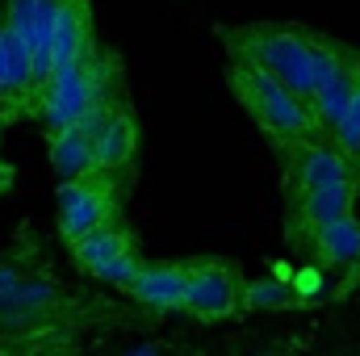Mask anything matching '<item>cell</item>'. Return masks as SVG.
I'll return each mask as SVG.
<instances>
[{
    "label": "cell",
    "instance_id": "6da1fadb",
    "mask_svg": "<svg viewBox=\"0 0 360 356\" xmlns=\"http://www.w3.org/2000/svg\"><path fill=\"white\" fill-rule=\"evenodd\" d=\"M226 80H231L235 96L243 101V109L256 117V126L269 134L276 147H285V143H297V139H310V134H319L310 105H306L302 96H293V92L285 89L281 80H272L264 68H256V63H248V59L231 55Z\"/></svg>",
    "mask_w": 360,
    "mask_h": 356
},
{
    "label": "cell",
    "instance_id": "7a4b0ae2",
    "mask_svg": "<svg viewBox=\"0 0 360 356\" xmlns=\"http://www.w3.org/2000/svg\"><path fill=\"white\" fill-rule=\"evenodd\" d=\"M235 55L264 68L272 80H281L293 96L310 105L314 76H310V34L289 30V25H256L235 34Z\"/></svg>",
    "mask_w": 360,
    "mask_h": 356
},
{
    "label": "cell",
    "instance_id": "3957f363",
    "mask_svg": "<svg viewBox=\"0 0 360 356\" xmlns=\"http://www.w3.org/2000/svg\"><path fill=\"white\" fill-rule=\"evenodd\" d=\"M117 218V184L113 172H89V177L59 184V239L76 243L92 227Z\"/></svg>",
    "mask_w": 360,
    "mask_h": 356
},
{
    "label": "cell",
    "instance_id": "277c9868",
    "mask_svg": "<svg viewBox=\"0 0 360 356\" xmlns=\"http://www.w3.org/2000/svg\"><path fill=\"white\" fill-rule=\"evenodd\" d=\"M239 272L222 260H197L188 265V281H184V298L180 310L193 314L197 323H222L231 314H239Z\"/></svg>",
    "mask_w": 360,
    "mask_h": 356
},
{
    "label": "cell",
    "instance_id": "5b68a950",
    "mask_svg": "<svg viewBox=\"0 0 360 356\" xmlns=\"http://www.w3.org/2000/svg\"><path fill=\"white\" fill-rule=\"evenodd\" d=\"M289 147V197L306 193V189H319V184H331V180H348L352 177V160L331 143V139H297V143H285Z\"/></svg>",
    "mask_w": 360,
    "mask_h": 356
},
{
    "label": "cell",
    "instance_id": "8992f818",
    "mask_svg": "<svg viewBox=\"0 0 360 356\" xmlns=\"http://www.w3.org/2000/svg\"><path fill=\"white\" fill-rule=\"evenodd\" d=\"M89 105H92L89 59L76 63V68L51 72V80H46V89H42V122H46V134H55V130H63V126H76Z\"/></svg>",
    "mask_w": 360,
    "mask_h": 356
},
{
    "label": "cell",
    "instance_id": "52a82bcc",
    "mask_svg": "<svg viewBox=\"0 0 360 356\" xmlns=\"http://www.w3.org/2000/svg\"><path fill=\"white\" fill-rule=\"evenodd\" d=\"M92 55V4L89 0H59L51 21V72L76 68Z\"/></svg>",
    "mask_w": 360,
    "mask_h": 356
},
{
    "label": "cell",
    "instance_id": "ba28073f",
    "mask_svg": "<svg viewBox=\"0 0 360 356\" xmlns=\"http://www.w3.org/2000/svg\"><path fill=\"white\" fill-rule=\"evenodd\" d=\"M360 193V180H331V184H319V189H306L293 197V235H310L314 227L340 218V214H352Z\"/></svg>",
    "mask_w": 360,
    "mask_h": 356
},
{
    "label": "cell",
    "instance_id": "9c48e42d",
    "mask_svg": "<svg viewBox=\"0 0 360 356\" xmlns=\"http://www.w3.org/2000/svg\"><path fill=\"white\" fill-rule=\"evenodd\" d=\"M184 281H188V265H147L143 260L139 272L126 281V293L143 302L147 310H180Z\"/></svg>",
    "mask_w": 360,
    "mask_h": 356
},
{
    "label": "cell",
    "instance_id": "30bf717a",
    "mask_svg": "<svg viewBox=\"0 0 360 356\" xmlns=\"http://www.w3.org/2000/svg\"><path fill=\"white\" fill-rule=\"evenodd\" d=\"M68 248H72V265L92 276L105 260H113V256H122V252H130V248H139V243H134V231H130L126 222L109 218V222L92 227L89 235H80V239L68 243Z\"/></svg>",
    "mask_w": 360,
    "mask_h": 356
},
{
    "label": "cell",
    "instance_id": "8fae6325",
    "mask_svg": "<svg viewBox=\"0 0 360 356\" xmlns=\"http://www.w3.org/2000/svg\"><path fill=\"white\" fill-rule=\"evenodd\" d=\"M139 151V126L130 117V109H113L109 122L96 130L92 139V155H96V172H117L134 160Z\"/></svg>",
    "mask_w": 360,
    "mask_h": 356
},
{
    "label": "cell",
    "instance_id": "7c38bea8",
    "mask_svg": "<svg viewBox=\"0 0 360 356\" xmlns=\"http://www.w3.org/2000/svg\"><path fill=\"white\" fill-rule=\"evenodd\" d=\"M310 243L323 256V265H335V268L360 265V222L352 214H340V218L314 227L310 231Z\"/></svg>",
    "mask_w": 360,
    "mask_h": 356
},
{
    "label": "cell",
    "instance_id": "4fadbf2b",
    "mask_svg": "<svg viewBox=\"0 0 360 356\" xmlns=\"http://www.w3.org/2000/svg\"><path fill=\"white\" fill-rule=\"evenodd\" d=\"M51 168L59 172V180H76L96 172V155H92V134H84L80 126H63L51 134Z\"/></svg>",
    "mask_w": 360,
    "mask_h": 356
},
{
    "label": "cell",
    "instance_id": "5bb4252c",
    "mask_svg": "<svg viewBox=\"0 0 360 356\" xmlns=\"http://www.w3.org/2000/svg\"><path fill=\"white\" fill-rule=\"evenodd\" d=\"M63 306V293L51 276H21L13 289L0 293V319L4 314H34V310H55Z\"/></svg>",
    "mask_w": 360,
    "mask_h": 356
},
{
    "label": "cell",
    "instance_id": "9a60e30c",
    "mask_svg": "<svg viewBox=\"0 0 360 356\" xmlns=\"http://www.w3.org/2000/svg\"><path fill=\"white\" fill-rule=\"evenodd\" d=\"M306 298L285 276H260L239 289V310H302Z\"/></svg>",
    "mask_w": 360,
    "mask_h": 356
},
{
    "label": "cell",
    "instance_id": "2e32d148",
    "mask_svg": "<svg viewBox=\"0 0 360 356\" xmlns=\"http://www.w3.org/2000/svg\"><path fill=\"white\" fill-rule=\"evenodd\" d=\"M331 143L352 160V151L360 147V68H356V80H352V92H348V105L340 113V122L331 126Z\"/></svg>",
    "mask_w": 360,
    "mask_h": 356
},
{
    "label": "cell",
    "instance_id": "e0dca14e",
    "mask_svg": "<svg viewBox=\"0 0 360 356\" xmlns=\"http://www.w3.org/2000/svg\"><path fill=\"white\" fill-rule=\"evenodd\" d=\"M139 265H143V256H139V248H130V252H122V256L105 260L92 276H96V281H105V285H113V289H126V281L139 272Z\"/></svg>",
    "mask_w": 360,
    "mask_h": 356
},
{
    "label": "cell",
    "instance_id": "ac0fdd59",
    "mask_svg": "<svg viewBox=\"0 0 360 356\" xmlns=\"http://www.w3.org/2000/svg\"><path fill=\"white\" fill-rule=\"evenodd\" d=\"M21 276H25V268L17 265V260H0V293H4V289H13Z\"/></svg>",
    "mask_w": 360,
    "mask_h": 356
},
{
    "label": "cell",
    "instance_id": "d6986e66",
    "mask_svg": "<svg viewBox=\"0 0 360 356\" xmlns=\"http://www.w3.org/2000/svg\"><path fill=\"white\" fill-rule=\"evenodd\" d=\"M4 96H8V59H4V17H0V105H4Z\"/></svg>",
    "mask_w": 360,
    "mask_h": 356
},
{
    "label": "cell",
    "instance_id": "ffe728a7",
    "mask_svg": "<svg viewBox=\"0 0 360 356\" xmlns=\"http://www.w3.org/2000/svg\"><path fill=\"white\" fill-rule=\"evenodd\" d=\"M4 184H8V168H4V164H0V189H4Z\"/></svg>",
    "mask_w": 360,
    "mask_h": 356
},
{
    "label": "cell",
    "instance_id": "44dd1931",
    "mask_svg": "<svg viewBox=\"0 0 360 356\" xmlns=\"http://www.w3.org/2000/svg\"><path fill=\"white\" fill-rule=\"evenodd\" d=\"M352 160H356V172H352V177H360V147L352 151Z\"/></svg>",
    "mask_w": 360,
    "mask_h": 356
},
{
    "label": "cell",
    "instance_id": "7402d4cb",
    "mask_svg": "<svg viewBox=\"0 0 360 356\" xmlns=\"http://www.w3.org/2000/svg\"><path fill=\"white\" fill-rule=\"evenodd\" d=\"M0 134H4V105H0Z\"/></svg>",
    "mask_w": 360,
    "mask_h": 356
}]
</instances>
